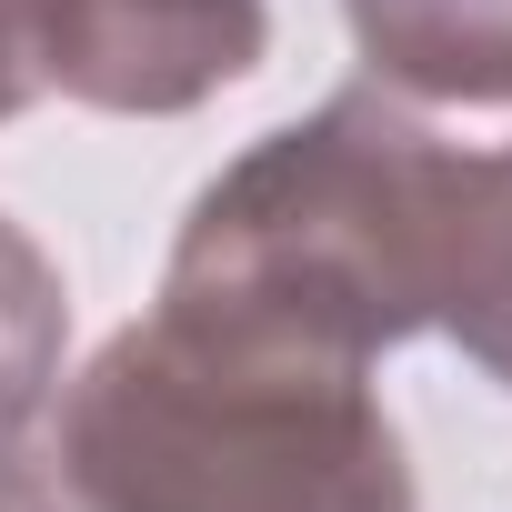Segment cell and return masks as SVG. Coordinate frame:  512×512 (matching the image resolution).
I'll return each instance as SVG.
<instances>
[{
    "label": "cell",
    "instance_id": "52a82bcc",
    "mask_svg": "<svg viewBox=\"0 0 512 512\" xmlns=\"http://www.w3.org/2000/svg\"><path fill=\"white\" fill-rule=\"evenodd\" d=\"M41 101V0H0V121Z\"/></svg>",
    "mask_w": 512,
    "mask_h": 512
},
{
    "label": "cell",
    "instance_id": "277c9868",
    "mask_svg": "<svg viewBox=\"0 0 512 512\" xmlns=\"http://www.w3.org/2000/svg\"><path fill=\"white\" fill-rule=\"evenodd\" d=\"M352 51L422 111H512V0H342Z\"/></svg>",
    "mask_w": 512,
    "mask_h": 512
},
{
    "label": "cell",
    "instance_id": "6da1fadb",
    "mask_svg": "<svg viewBox=\"0 0 512 512\" xmlns=\"http://www.w3.org/2000/svg\"><path fill=\"white\" fill-rule=\"evenodd\" d=\"M452 151L422 101L352 81L312 121L251 141L191 211L161 272V322L302 362L362 372L432 332V251H442V181Z\"/></svg>",
    "mask_w": 512,
    "mask_h": 512
},
{
    "label": "cell",
    "instance_id": "5b68a950",
    "mask_svg": "<svg viewBox=\"0 0 512 512\" xmlns=\"http://www.w3.org/2000/svg\"><path fill=\"white\" fill-rule=\"evenodd\" d=\"M432 332L512 392V141L452 151L442 251H432Z\"/></svg>",
    "mask_w": 512,
    "mask_h": 512
},
{
    "label": "cell",
    "instance_id": "8992f818",
    "mask_svg": "<svg viewBox=\"0 0 512 512\" xmlns=\"http://www.w3.org/2000/svg\"><path fill=\"white\" fill-rule=\"evenodd\" d=\"M61 362H71V292H61V262H51L11 211H0V452L51 412Z\"/></svg>",
    "mask_w": 512,
    "mask_h": 512
},
{
    "label": "cell",
    "instance_id": "7a4b0ae2",
    "mask_svg": "<svg viewBox=\"0 0 512 512\" xmlns=\"http://www.w3.org/2000/svg\"><path fill=\"white\" fill-rule=\"evenodd\" d=\"M0 512H412V462L362 372L262 362L151 312L0 452Z\"/></svg>",
    "mask_w": 512,
    "mask_h": 512
},
{
    "label": "cell",
    "instance_id": "3957f363",
    "mask_svg": "<svg viewBox=\"0 0 512 512\" xmlns=\"http://www.w3.org/2000/svg\"><path fill=\"white\" fill-rule=\"evenodd\" d=\"M272 0H41V91L111 121H181L251 81Z\"/></svg>",
    "mask_w": 512,
    "mask_h": 512
}]
</instances>
